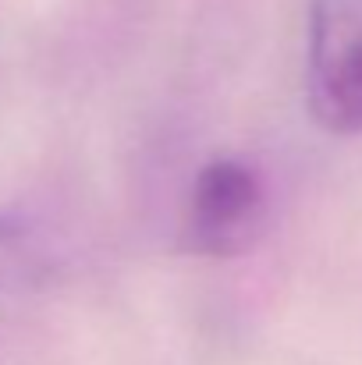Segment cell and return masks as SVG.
<instances>
[{
	"mask_svg": "<svg viewBox=\"0 0 362 365\" xmlns=\"http://www.w3.org/2000/svg\"><path fill=\"white\" fill-rule=\"evenodd\" d=\"M270 224V185L248 156L206 160L185 195L178 242L203 259H231L248 252Z\"/></svg>",
	"mask_w": 362,
	"mask_h": 365,
	"instance_id": "cell-1",
	"label": "cell"
},
{
	"mask_svg": "<svg viewBox=\"0 0 362 365\" xmlns=\"http://www.w3.org/2000/svg\"><path fill=\"white\" fill-rule=\"evenodd\" d=\"M306 107L331 135H362V0H309Z\"/></svg>",
	"mask_w": 362,
	"mask_h": 365,
	"instance_id": "cell-2",
	"label": "cell"
},
{
	"mask_svg": "<svg viewBox=\"0 0 362 365\" xmlns=\"http://www.w3.org/2000/svg\"><path fill=\"white\" fill-rule=\"evenodd\" d=\"M32 227L21 217L0 213V287L7 280L18 277V269L29 262V248H32Z\"/></svg>",
	"mask_w": 362,
	"mask_h": 365,
	"instance_id": "cell-3",
	"label": "cell"
}]
</instances>
